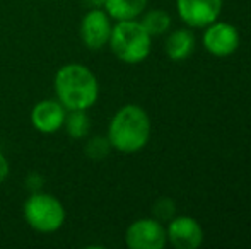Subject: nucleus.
Segmentation results:
<instances>
[{"label": "nucleus", "mask_w": 251, "mask_h": 249, "mask_svg": "<svg viewBox=\"0 0 251 249\" xmlns=\"http://www.w3.org/2000/svg\"><path fill=\"white\" fill-rule=\"evenodd\" d=\"M106 136L120 154L139 152L151 138L149 114L139 104H125L113 114Z\"/></svg>", "instance_id": "f03ea898"}, {"label": "nucleus", "mask_w": 251, "mask_h": 249, "mask_svg": "<svg viewBox=\"0 0 251 249\" xmlns=\"http://www.w3.org/2000/svg\"><path fill=\"white\" fill-rule=\"evenodd\" d=\"M56 99L72 110H89L100 97V82L89 67L82 63H67L60 67L53 80Z\"/></svg>", "instance_id": "f257e3e1"}, {"label": "nucleus", "mask_w": 251, "mask_h": 249, "mask_svg": "<svg viewBox=\"0 0 251 249\" xmlns=\"http://www.w3.org/2000/svg\"><path fill=\"white\" fill-rule=\"evenodd\" d=\"M7 176H9V160L0 152V184L7 180Z\"/></svg>", "instance_id": "f3484780"}, {"label": "nucleus", "mask_w": 251, "mask_h": 249, "mask_svg": "<svg viewBox=\"0 0 251 249\" xmlns=\"http://www.w3.org/2000/svg\"><path fill=\"white\" fill-rule=\"evenodd\" d=\"M67 108L58 99H43L31 110V123L40 133L51 135L63 128Z\"/></svg>", "instance_id": "9d476101"}, {"label": "nucleus", "mask_w": 251, "mask_h": 249, "mask_svg": "<svg viewBox=\"0 0 251 249\" xmlns=\"http://www.w3.org/2000/svg\"><path fill=\"white\" fill-rule=\"evenodd\" d=\"M23 215L33 230L41 234H51L62 229L67 213L56 196L45 191H33L23 205Z\"/></svg>", "instance_id": "20e7f679"}, {"label": "nucleus", "mask_w": 251, "mask_h": 249, "mask_svg": "<svg viewBox=\"0 0 251 249\" xmlns=\"http://www.w3.org/2000/svg\"><path fill=\"white\" fill-rule=\"evenodd\" d=\"M203 29L201 43L212 57L226 58L238 51L239 45H241V36H239L236 26L224 23V21H214Z\"/></svg>", "instance_id": "39448f33"}, {"label": "nucleus", "mask_w": 251, "mask_h": 249, "mask_svg": "<svg viewBox=\"0 0 251 249\" xmlns=\"http://www.w3.org/2000/svg\"><path fill=\"white\" fill-rule=\"evenodd\" d=\"M139 21L152 38L162 36V34H166L171 29V16L162 9H154L149 10V12H144L139 17Z\"/></svg>", "instance_id": "4468645a"}, {"label": "nucleus", "mask_w": 251, "mask_h": 249, "mask_svg": "<svg viewBox=\"0 0 251 249\" xmlns=\"http://www.w3.org/2000/svg\"><path fill=\"white\" fill-rule=\"evenodd\" d=\"M86 156L93 160H102L109 156V152L113 150L111 143H109L108 136H93V138L87 140L86 147Z\"/></svg>", "instance_id": "2eb2a0df"}, {"label": "nucleus", "mask_w": 251, "mask_h": 249, "mask_svg": "<svg viewBox=\"0 0 251 249\" xmlns=\"http://www.w3.org/2000/svg\"><path fill=\"white\" fill-rule=\"evenodd\" d=\"M178 16L188 27H207L219 19L222 0H176Z\"/></svg>", "instance_id": "6e6552de"}, {"label": "nucleus", "mask_w": 251, "mask_h": 249, "mask_svg": "<svg viewBox=\"0 0 251 249\" xmlns=\"http://www.w3.org/2000/svg\"><path fill=\"white\" fill-rule=\"evenodd\" d=\"M147 3L149 0H106L102 9L113 21H132L146 12Z\"/></svg>", "instance_id": "f8f14e48"}, {"label": "nucleus", "mask_w": 251, "mask_h": 249, "mask_svg": "<svg viewBox=\"0 0 251 249\" xmlns=\"http://www.w3.org/2000/svg\"><path fill=\"white\" fill-rule=\"evenodd\" d=\"M195 50V34L186 27L171 31L166 38L164 51L169 60L183 62L190 57Z\"/></svg>", "instance_id": "9b49d317"}, {"label": "nucleus", "mask_w": 251, "mask_h": 249, "mask_svg": "<svg viewBox=\"0 0 251 249\" xmlns=\"http://www.w3.org/2000/svg\"><path fill=\"white\" fill-rule=\"evenodd\" d=\"M113 29V19L104 9H89L80 21V40L89 50L108 46Z\"/></svg>", "instance_id": "0eeeda50"}, {"label": "nucleus", "mask_w": 251, "mask_h": 249, "mask_svg": "<svg viewBox=\"0 0 251 249\" xmlns=\"http://www.w3.org/2000/svg\"><path fill=\"white\" fill-rule=\"evenodd\" d=\"M104 2L106 0H86V5L89 7V9H102Z\"/></svg>", "instance_id": "a211bd4d"}, {"label": "nucleus", "mask_w": 251, "mask_h": 249, "mask_svg": "<svg viewBox=\"0 0 251 249\" xmlns=\"http://www.w3.org/2000/svg\"><path fill=\"white\" fill-rule=\"evenodd\" d=\"M125 244L130 249H162L168 244L166 227L157 219H139L126 227Z\"/></svg>", "instance_id": "423d86ee"}, {"label": "nucleus", "mask_w": 251, "mask_h": 249, "mask_svg": "<svg viewBox=\"0 0 251 249\" xmlns=\"http://www.w3.org/2000/svg\"><path fill=\"white\" fill-rule=\"evenodd\" d=\"M152 213L154 219L159 222H169L173 217H176V205L171 198H159L152 206Z\"/></svg>", "instance_id": "dca6fc26"}, {"label": "nucleus", "mask_w": 251, "mask_h": 249, "mask_svg": "<svg viewBox=\"0 0 251 249\" xmlns=\"http://www.w3.org/2000/svg\"><path fill=\"white\" fill-rule=\"evenodd\" d=\"M108 46L120 62L137 65L149 57L152 36L139 19L116 21V24H113Z\"/></svg>", "instance_id": "7ed1b4c3"}, {"label": "nucleus", "mask_w": 251, "mask_h": 249, "mask_svg": "<svg viewBox=\"0 0 251 249\" xmlns=\"http://www.w3.org/2000/svg\"><path fill=\"white\" fill-rule=\"evenodd\" d=\"M63 130L74 140L86 138L91 132V118L87 114V111L86 110L67 111L65 121H63Z\"/></svg>", "instance_id": "ddd939ff"}, {"label": "nucleus", "mask_w": 251, "mask_h": 249, "mask_svg": "<svg viewBox=\"0 0 251 249\" xmlns=\"http://www.w3.org/2000/svg\"><path fill=\"white\" fill-rule=\"evenodd\" d=\"M166 239L176 249H195L203 243V229L193 217H173L166 227Z\"/></svg>", "instance_id": "1a4fd4ad"}]
</instances>
